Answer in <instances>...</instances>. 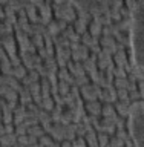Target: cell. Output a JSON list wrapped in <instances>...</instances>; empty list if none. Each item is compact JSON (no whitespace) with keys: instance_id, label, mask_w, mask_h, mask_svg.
Wrapping results in <instances>:
<instances>
[{"instance_id":"obj_8","label":"cell","mask_w":144,"mask_h":147,"mask_svg":"<svg viewBox=\"0 0 144 147\" xmlns=\"http://www.w3.org/2000/svg\"><path fill=\"white\" fill-rule=\"evenodd\" d=\"M101 107H103V103H101L100 100H97V101H85V110H87L89 115H94V117L101 115Z\"/></svg>"},{"instance_id":"obj_4","label":"cell","mask_w":144,"mask_h":147,"mask_svg":"<svg viewBox=\"0 0 144 147\" xmlns=\"http://www.w3.org/2000/svg\"><path fill=\"white\" fill-rule=\"evenodd\" d=\"M2 46L3 49L6 51L8 55H12V54H17V40H16V35L11 34V35H6V37H2Z\"/></svg>"},{"instance_id":"obj_20","label":"cell","mask_w":144,"mask_h":147,"mask_svg":"<svg viewBox=\"0 0 144 147\" xmlns=\"http://www.w3.org/2000/svg\"><path fill=\"white\" fill-rule=\"evenodd\" d=\"M77 18H81V20L91 23V20H92V14L89 12V9L78 6V8H77Z\"/></svg>"},{"instance_id":"obj_36","label":"cell","mask_w":144,"mask_h":147,"mask_svg":"<svg viewBox=\"0 0 144 147\" xmlns=\"http://www.w3.org/2000/svg\"><path fill=\"white\" fill-rule=\"evenodd\" d=\"M5 130H8V132H12V123L11 124H6V129Z\"/></svg>"},{"instance_id":"obj_23","label":"cell","mask_w":144,"mask_h":147,"mask_svg":"<svg viewBox=\"0 0 144 147\" xmlns=\"http://www.w3.org/2000/svg\"><path fill=\"white\" fill-rule=\"evenodd\" d=\"M40 84H41V95L43 96H48L51 95V83L46 77L40 78Z\"/></svg>"},{"instance_id":"obj_19","label":"cell","mask_w":144,"mask_h":147,"mask_svg":"<svg viewBox=\"0 0 144 147\" xmlns=\"http://www.w3.org/2000/svg\"><path fill=\"white\" fill-rule=\"evenodd\" d=\"M28 74V69L23 66V64H20V66H16V67H12L11 69V72H9V75H12V77H16L17 80H22L23 77H25Z\"/></svg>"},{"instance_id":"obj_37","label":"cell","mask_w":144,"mask_h":147,"mask_svg":"<svg viewBox=\"0 0 144 147\" xmlns=\"http://www.w3.org/2000/svg\"><path fill=\"white\" fill-rule=\"evenodd\" d=\"M8 2H9V0H0V5H2V6H5Z\"/></svg>"},{"instance_id":"obj_32","label":"cell","mask_w":144,"mask_h":147,"mask_svg":"<svg viewBox=\"0 0 144 147\" xmlns=\"http://www.w3.org/2000/svg\"><path fill=\"white\" fill-rule=\"evenodd\" d=\"M28 3H32L37 8V6H40L41 3H45V0H28Z\"/></svg>"},{"instance_id":"obj_22","label":"cell","mask_w":144,"mask_h":147,"mask_svg":"<svg viewBox=\"0 0 144 147\" xmlns=\"http://www.w3.org/2000/svg\"><path fill=\"white\" fill-rule=\"evenodd\" d=\"M31 41L32 45H35V48H43L45 46V38H43V34H40V32H34V34L31 35Z\"/></svg>"},{"instance_id":"obj_7","label":"cell","mask_w":144,"mask_h":147,"mask_svg":"<svg viewBox=\"0 0 144 147\" xmlns=\"http://www.w3.org/2000/svg\"><path fill=\"white\" fill-rule=\"evenodd\" d=\"M112 60H114V63H115V66H118V67H124V64H126L129 61V55H127V49L126 48H120L117 52H115L112 55Z\"/></svg>"},{"instance_id":"obj_27","label":"cell","mask_w":144,"mask_h":147,"mask_svg":"<svg viewBox=\"0 0 144 147\" xmlns=\"http://www.w3.org/2000/svg\"><path fill=\"white\" fill-rule=\"evenodd\" d=\"M28 89H29V92H31L32 95L41 94V84H40V80H39V81H35V83H32L31 86H28Z\"/></svg>"},{"instance_id":"obj_35","label":"cell","mask_w":144,"mask_h":147,"mask_svg":"<svg viewBox=\"0 0 144 147\" xmlns=\"http://www.w3.org/2000/svg\"><path fill=\"white\" fill-rule=\"evenodd\" d=\"M5 57H8V54H6V51L3 49V46H0V60L5 58Z\"/></svg>"},{"instance_id":"obj_9","label":"cell","mask_w":144,"mask_h":147,"mask_svg":"<svg viewBox=\"0 0 144 147\" xmlns=\"http://www.w3.org/2000/svg\"><path fill=\"white\" fill-rule=\"evenodd\" d=\"M39 80H40V75L37 74V71L31 69V71H28V74L20 80V83H22L23 87H28V86H31L32 83H35V81H39Z\"/></svg>"},{"instance_id":"obj_24","label":"cell","mask_w":144,"mask_h":147,"mask_svg":"<svg viewBox=\"0 0 144 147\" xmlns=\"http://www.w3.org/2000/svg\"><path fill=\"white\" fill-rule=\"evenodd\" d=\"M114 23L117 25L118 29L123 31V32H127L130 29V18H121L120 22H114Z\"/></svg>"},{"instance_id":"obj_18","label":"cell","mask_w":144,"mask_h":147,"mask_svg":"<svg viewBox=\"0 0 144 147\" xmlns=\"http://www.w3.org/2000/svg\"><path fill=\"white\" fill-rule=\"evenodd\" d=\"M46 29H48V32H49V34L52 35V37H54V35H58L60 31H62V29H60V23H58L57 18H52V20L48 23Z\"/></svg>"},{"instance_id":"obj_31","label":"cell","mask_w":144,"mask_h":147,"mask_svg":"<svg viewBox=\"0 0 144 147\" xmlns=\"http://www.w3.org/2000/svg\"><path fill=\"white\" fill-rule=\"evenodd\" d=\"M137 84H138V90L141 92V95H143V100H144V80H141V81H138Z\"/></svg>"},{"instance_id":"obj_5","label":"cell","mask_w":144,"mask_h":147,"mask_svg":"<svg viewBox=\"0 0 144 147\" xmlns=\"http://www.w3.org/2000/svg\"><path fill=\"white\" fill-rule=\"evenodd\" d=\"M0 84H5V86L11 87L14 90H17V92H20L23 89L20 80H17V78L12 77V75H0Z\"/></svg>"},{"instance_id":"obj_33","label":"cell","mask_w":144,"mask_h":147,"mask_svg":"<svg viewBox=\"0 0 144 147\" xmlns=\"http://www.w3.org/2000/svg\"><path fill=\"white\" fill-rule=\"evenodd\" d=\"M98 138H100V141H101V142H103V144H104V142H106V140H107V135L101 132V133H98Z\"/></svg>"},{"instance_id":"obj_17","label":"cell","mask_w":144,"mask_h":147,"mask_svg":"<svg viewBox=\"0 0 144 147\" xmlns=\"http://www.w3.org/2000/svg\"><path fill=\"white\" fill-rule=\"evenodd\" d=\"M101 115L103 117H117V110L114 107V103H103Z\"/></svg>"},{"instance_id":"obj_3","label":"cell","mask_w":144,"mask_h":147,"mask_svg":"<svg viewBox=\"0 0 144 147\" xmlns=\"http://www.w3.org/2000/svg\"><path fill=\"white\" fill-rule=\"evenodd\" d=\"M71 51H72V55H71L72 61H81L83 63L91 54L89 48L86 45H83L81 41L80 43H71Z\"/></svg>"},{"instance_id":"obj_13","label":"cell","mask_w":144,"mask_h":147,"mask_svg":"<svg viewBox=\"0 0 144 147\" xmlns=\"http://www.w3.org/2000/svg\"><path fill=\"white\" fill-rule=\"evenodd\" d=\"M72 26H74V29H75V32H78L80 35H83L85 32H87V26H89V23L85 22V20H81V18H75L72 23Z\"/></svg>"},{"instance_id":"obj_29","label":"cell","mask_w":144,"mask_h":147,"mask_svg":"<svg viewBox=\"0 0 144 147\" xmlns=\"http://www.w3.org/2000/svg\"><path fill=\"white\" fill-rule=\"evenodd\" d=\"M28 132L32 133V135H43V129H41L39 124H35V126H32L31 129H28Z\"/></svg>"},{"instance_id":"obj_14","label":"cell","mask_w":144,"mask_h":147,"mask_svg":"<svg viewBox=\"0 0 144 147\" xmlns=\"http://www.w3.org/2000/svg\"><path fill=\"white\" fill-rule=\"evenodd\" d=\"M87 31H89V34H92L94 37H100L101 32H103V25H100L98 22H95L94 18H92L89 26H87Z\"/></svg>"},{"instance_id":"obj_25","label":"cell","mask_w":144,"mask_h":147,"mask_svg":"<svg viewBox=\"0 0 144 147\" xmlns=\"http://www.w3.org/2000/svg\"><path fill=\"white\" fill-rule=\"evenodd\" d=\"M34 71H37V74L40 75V78H43V77L48 78V75H49V71H48V67L45 66V63L35 64V66H34Z\"/></svg>"},{"instance_id":"obj_39","label":"cell","mask_w":144,"mask_h":147,"mask_svg":"<svg viewBox=\"0 0 144 147\" xmlns=\"http://www.w3.org/2000/svg\"><path fill=\"white\" fill-rule=\"evenodd\" d=\"M0 98H2V96H0Z\"/></svg>"},{"instance_id":"obj_26","label":"cell","mask_w":144,"mask_h":147,"mask_svg":"<svg viewBox=\"0 0 144 147\" xmlns=\"http://www.w3.org/2000/svg\"><path fill=\"white\" fill-rule=\"evenodd\" d=\"M69 92H71V84L66 83V81H60L58 80V94L60 95H66V94H69Z\"/></svg>"},{"instance_id":"obj_6","label":"cell","mask_w":144,"mask_h":147,"mask_svg":"<svg viewBox=\"0 0 144 147\" xmlns=\"http://www.w3.org/2000/svg\"><path fill=\"white\" fill-rule=\"evenodd\" d=\"M66 67L69 69V72H71L74 77H85V75H87V72H86V69H85V66H83L81 61H72V60H69Z\"/></svg>"},{"instance_id":"obj_11","label":"cell","mask_w":144,"mask_h":147,"mask_svg":"<svg viewBox=\"0 0 144 147\" xmlns=\"http://www.w3.org/2000/svg\"><path fill=\"white\" fill-rule=\"evenodd\" d=\"M114 107L120 117H124V118H127L129 112H130V103H124V101H120V100L117 103H114Z\"/></svg>"},{"instance_id":"obj_12","label":"cell","mask_w":144,"mask_h":147,"mask_svg":"<svg viewBox=\"0 0 144 147\" xmlns=\"http://www.w3.org/2000/svg\"><path fill=\"white\" fill-rule=\"evenodd\" d=\"M57 77H58L60 81H66V83H69V84H72V83H74V75L69 72L68 67H58Z\"/></svg>"},{"instance_id":"obj_30","label":"cell","mask_w":144,"mask_h":147,"mask_svg":"<svg viewBox=\"0 0 144 147\" xmlns=\"http://www.w3.org/2000/svg\"><path fill=\"white\" fill-rule=\"evenodd\" d=\"M52 98H54V101H55V104L64 106V100H63V95H60V94H55V95H52Z\"/></svg>"},{"instance_id":"obj_1","label":"cell","mask_w":144,"mask_h":147,"mask_svg":"<svg viewBox=\"0 0 144 147\" xmlns=\"http://www.w3.org/2000/svg\"><path fill=\"white\" fill-rule=\"evenodd\" d=\"M52 6V14L57 20H64L68 23H74V20L77 18V8L75 5L71 3H63V5H55L51 3Z\"/></svg>"},{"instance_id":"obj_34","label":"cell","mask_w":144,"mask_h":147,"mask_svg":"<svg viewBox=\"0 0 144 147\" xmlns=\"http://www.w3.org/2000/svg\"><path fill=\"white\" fill-rule=\"evenodd\" d=\"M17 132H18V133H25V132H26V126H23V124H18Z\"/></svg>"},{"instance_id":"obj_10","label":"cell","mask_w":144,"mask_h":147,"mask_svg":"<svg viewBox=\"0 0 144 147\" xmlns=\"http://www.w3.org/2000/svg\"><path fill=\"white\" fill-rule=\"evenodd\" d=\"M81 43L86 45L89 49H92L94 46L100 45V37H94L92 34H89V31H87V32H85V34L81 35Z\"/></svg>"},{"instance_id":"obj_16","label":"cell","mask_w":144,"mask_h":147,"mask_svg":"<svg viewBox=\"0 0 144 147\" xmlns=\"http://www.w3.org/2000/svg\"><path fill=\"white\" fill-rule=\"evenodd\" d=\"M11 69H12V63L9 60V57H5L0 60V72H2V75H9Z\"/></svg>"},{"instance_id":"obj_28","label":"cell","mask_w":144,"mask_h":147,"mask_svg":"<svg viewBox=\"0 0 144 147\" xmlns=\"http://www.w3.org/2000/svg\"><path fill=\"white\" fill-rule=\"evenodd\" d=\"M129 100H130V103L133 101H141L143 100V95L140 90H133V92H129Z\"/></svg>"},{"instance_id":"obj_15","label":"cell","mask_w":144,"mask_h":147,"mask_svg":"<svg viewBox=\"0 0 144 147\" xmlns=\"http://www.w3.org/2000/svg\"><path fill=\"white\" fill-rule=\"evenodd\" d=\"M32 101V94L29 92V89L28 87H23V89L18 92V103H22V104H28V103H31Z\"/></svg>"},{"instance_id":"obj_2","label":"cell","mask_w":144,"mask_h":147,"mask_svg":"<svg viewBox=\"0 0 144 147\" xmlns=\"http://www.w3.org/2000/svg\"><path fill=\"white\" fill-rule=\"evenodd\" d=\"M100 92H101V87L95 83H89V84H85L80 87V94H81V98L85 101H97L100 96Z\"/></svg>"},{"instance_id":"obj_21","label":"cell","mask_w":144,"mask_h":147,"mask_svg":"<svg viewBox=\"0 0 144 147\" xmlns=\"http://www.w3.org/2000/svg\"><path fill=\"white\" fill-rule=\"evenodd\" d=\"M40 107H43L45 110H48V112H51L54 107H55V101L52 98V95H48V96H43V101H41Z\"/></svg>"},{"instance_id":"obj_38","label":"cell","mask_w":144,"mask_h":147,"mask_svg":"<svg viewBox=\"0 0 144 147\" xmlns=\"http://www.w3.org/2000/svg\"><path fill=\"white\" fill-rule=\"evenodd\" d=\"M0 46H2V38H0Z\"/></svg>"}]
</instances>
